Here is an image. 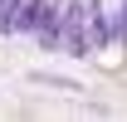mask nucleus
Masks as SVG:
<instances>
[{
  "label": "nucleus",
  "mask_w": 127,
  "mask_h": 122,
  "mask_svg": "<svg viewBox=\"0 0 127 122\" xmlns=\"http://www.w3.org/2000/svg\"><path fill=\"white\" fill-rule=\"evenodd\" d=\"M25 0H0V34H15V15Z\"/></svg>",
  "instance_id": "nucleus-3"
},
{
  "label": "nucleus",
  "mask_w": 127,
  "mask_h": 122,
  "mask_svg": "<svg viewBox=\"0 0 127 122\" xmlns=\"http://www.w3.org/2000/svg\"><path fill=\"white\" fill-rule=\"evenodd\" d=\"M59 30H64V44L73 59H88V49H93V5H83V0H68L59 10Z\"/></svg>",
  "instance_id": "nucleus-1"
},
{
  "label": "nucleus",
  "mask_w": 127,
  "mask_h": 122,
  "mask_svg": "<svg viewBox=\"0 0 127 122\" xmlns=\"http://www.w3.org/2000/svg\"><path fill=\"white\" fill-rule=\"evenodd\" d=\"M54 20H59V5H54V0H25L20 15H15V30L20 34H39V30H49Z\"/></svg>",
  "instance_id": "nucleus-2"
}]
</instances>
